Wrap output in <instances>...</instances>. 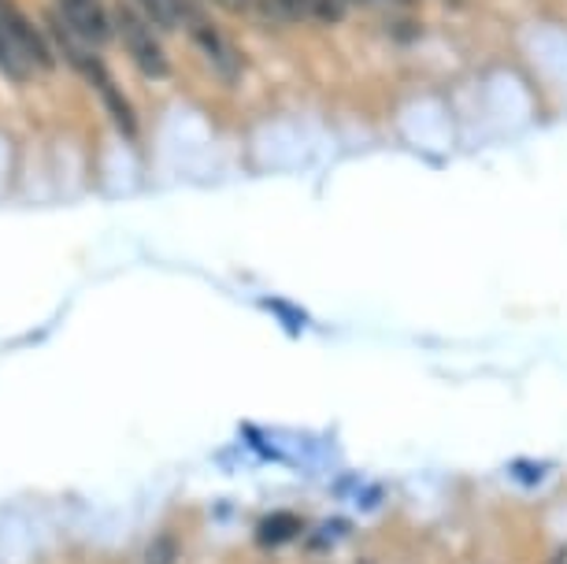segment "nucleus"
<instances>
[{"label":"nucleus","instance_id":"nucleus-1","mask_svg":"<svg viewBox=\"0 0 567 564\" xmlns=\"http://www.w3.org/2000/svg\"><path fill=\"white\" fill-rule=\"evenodd\" d=\"M49 34H52V45H56L63 57H68L71 68L79 71L93 90H97V98L104 101V112L112 115V123L120 126V134L126 137V142H134V137H137V112H134V104L120 90V82H115L112 74H109V68L101 63V57L93 52L90 41H82L79 34H74V30L63 27L60 16L49 19Z\"/></svg>","mask_w":567,"mask_h":564},{"label":"nucleus","instance_id":"nucleus-2","mask_svg":"<svg viewBox=\"0 0 567 564\" xmlns=\"http://www.w3.org/2000/svg\"><path fill=\"white\" fill-rule=\"evenodd\" d=\"M56 45L30 23L16 0H0V71L12 82H30L38 71L56 68Z\"/></svg>","mask_w":567,"mask_h":564},{"label":"nucleus","instance_id":"nucleus-3","mask_svg":"<svg viewBox=\"0 0 567 564\" xmlns=\"http://www.w3.org/2000/svg\"><path fill=\"white\" fill-rule=\"evenodd\" d=\"M115 19V38L123 41V49H126V57H131V63L137 71L145 74V79H167L171 74V57H167V49L159 45V38H156V27L148 23V19L137 12V8L131 4H120L112 12Z\"/></svg>","mask_w":567,"mask_h":564},{"label":"nucleus","instance_id":"nucleus-4","mask_svg":"<svg viewBox=\"0 0 567 564\" xmlns=\"http://www.w3.org/2000/svg\"><path fill=\"white\" fill-rule=\"evenodd\" d=\"M182 27L189 30V38H194V45L205 52V57L216 63V71H219V79H238V71H241V57H238V49L230 45V38L223 34V30L212 23V19L200 12V8H194L186 0V16H182Z\"/></svg>","mask_w":567,"mask_h":564},{"label":"nucleus","instance_id":"nucleus-5","mask_svg":"<svg viewBox=\"0 0 567 564\" xmlns=\"http://www.w3.org/2000/svg\"><path fill=\"white\" fill-rule=\"evenodd\" d=\"M56 16L63 27L74 30L82 41H90L93 49L109 45V38L115 34V19L109 16L104 0H56Z\"/></svg>","mask_w":567,"mask_h":564},{"label":"nucleus","instance_id":"nucleus-6","mask_svg":"<svg viewBox=\"0 0 567 564\" xmlns=\"http://www.w3.org/2000/svg\"><path fill=\"white\" fill-rule=\"evenodd\" d=\"M349 0H249V12L271 19V23H301V19H319V23H341Z\"/></svg>","mask_w":567,"mask_h":564},{"label":"nucleus","instance_id":"nucleus-7","mask_svg":"<svg viewBox=\"0 0 567 564\" xmlns=\"http://www.w3.org/2000/svg\"><path fill=\"white\" fill-rule=\"evenodd\" d=\"M297 535H301V520L293 513H271L256 527V542H260V546H282V542H290Z\"/></svg>","mask_w":567,"mask_h":564},{"label":"nucleus","instance_id":"nucleus-8","mask_svg":"<svg viewBox=\"0 0 567 564\" xmlns=\"http://www.w3.org/2000/svg\"><path fill=\"white\" fill-rule=\"evenodd\" d=\"M137 8L156 30H178L186 16V0H137Z\"/></svg>","mask_w":567,"mask_h":564},{"label":"nucleus","instance_id":"nucleus-9","mask_svg":"<svg viewBox=\"0 0 567 564\" xmlns=\"http://www.w3.org/2000/svg\"><path fill=\"white\" fill-rule=\"evenodd\" d=\"M363 4H415V0H363Z\"/></svg>","mask_w":567,"mask_h":564}]
</instances>
